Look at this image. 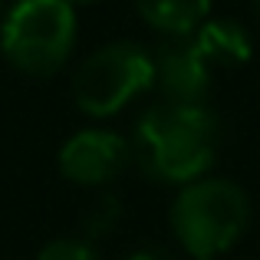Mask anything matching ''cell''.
<instances>
[{
    "label": "cell",
    "mask_w": 260,
    "mask_h": 260,
    "mask_svg": "<svg viewBox=\"0 0 260 260\" xmlns=\"http://www.w3.org/2000/svg\"><path fill=\"white\" fill-rule=\"evenodd\" d=\"M221 125L204 102H155L135 122L128 152L152 181L188 184L208 175L217 155Z\"/></svg>",
    "instance_id": "obj_1"
},
{
    "label": "cell",
    "mask_w": 260,
    "mask_h": 260,
    "mask_svg": "<svg viewBox=\"0 0 260 260\" xmlns=\"http://www.w3.org/2000/svg\"><path fill=\"white\" fill-rule=\"evenodd\" d=\"M250 59V33L241 20H204L175 33L152 53L155 83L168 102H204L214 70H234Z\"/></svg>",
    "instance_id": "obj_2"
},
{
    "label": "cell",
    "mask_w": 260,
    "mask_h": 260,
    "mask_svg": "<svg viewBox=\"0 0 260 260\" xmlns=\"http://www.w3.org/2000/svg\"><path fill=\"white\" fill-rule=\"evenodd\" d=\"M168 221L191 257H221L247 231L250 198L231 178L201 175L178 188Z\"/></svg>",
    "instance_id": "obj_3"
},
{
    "label": "cell",
    "mask_w": 260,
    "mask_h": 260,
    "mask_svg": "<svg viewBox=\"0 0 260 260\" xmlns=\"http://www.w3.org/2000/svg\"><path fill=\"white\" fill-rule=\"evenodd\" d=\"M76 46V7L70 0H17L0 23V50L23 76H53Z\"/></svg>",
    "instance_id": "obj_4"
},
{
    "label": "cell",
    "mask_w": 260,
    "mask_h": 260,
    "mask_svg": "<svg viewBox=\"0 0 260 260\" xmlns=\"http://www.w3.org/2000/svg\"><path fill=\"white\" fill-rule=\"evenodd\" d=\"M155 83L152 53L132 40H115L89 53L73 73V102L92 119L122 112Z\"/></svg>",
    "instance_id": "obj_5"
},
{
    "label": "cell",
    "mask_w": 260,
    "mask_h": 260,
    "mask_svg": "<svg viewBox=\"0 0 260 260\" xmlns=\"http://www.w3.org/2000/svg\"><path fill=\"white\" fill-rule=\"evenodd\" d=\"M132 161L128 142L112 128H83L59 148V172L83 188H106Z\"/></svg>",
    "instance_id": "obj_6"
},
{
    "label": "cell",
    "mask_w": 260,
    "mask_h": 260,
    "mask_svg": "<svg viewBox=\"0 0 260 260\" xmlns=\"http://www.w3.org/2000/svg\"><path fill=\"white\" fill-rule=\"evenodd\" d=\"M135 10L161 37H175L208 20L211 0H135Z\"/></svg>",
    "instance_id": "obj_7"
},
{
    "label": "cell",
    "mask_w": 260,
    "mask_h": 260,
    "mask_svg": "<svg viewBox=\"0 0 260 260\" xmlns=\"http://www.w3.org/2000/svg\"><path fill=\"white\" fill-rule=\"evenodd\" d=\"M122 221V201L115 194H99L83 214V234L86 241H99V237H109Z\"/></svg>",
    "instance_id": "obj_8"
},
{
    "label": "cell",
    "mask_w": 260,
    "mask_h": 260,
    "mask_svg": "<svg viewBox=\"0 0 260 260\" xmlns=\"http://www.w3.org/2000/svg\"><path fill=\"white\" fill-rule=\"evenodd\" d=\"M37 260H99L86 237H56L37 254Z\"/></svg>",
    "instance_id": "obj_9"
},
{
    "label": "cell",
    "mask_w": 260,
    "mask_h": 260,
    "mask_svg": "<svg viewBox=\"0 0 260 260\" xmlns=\"http://www.w3.org/2000/svg\"><path fill=\"white\" fill-rule=\"evenodd\" d=\"M125 260H175V257H172V250L158 247V244H142V247H135Z\"/></svg>",
    "instance_id": "obj_10"
},
{
    "label": "cell",
    "mask_w": 260,
    "mask_h": 260,
    "mask_svg": "<svg viewBox=\"0 0 260 260\" xmlns=\"http://www.w3.org/2000/svg\"><path fill=\"white\" fill-rule=\"evenodd\" d=\"M73 7H79V4H95V0H70Z\"/></svg>",
    "instance_id": "obj_11"
},
{
    "label": "cell",
    "mask_w": 260,
    "mask_h": 260,
    "mask_svg": "<svg viewBox=\"0 0 260 260\" xmlns=\"http://www.w3.org/2000/svg\"><path fill=\"white\" fill-rule=\"evenodd\" d=\"M254 10H257V17H260V0H254Z\"/></svg>",
    "instance_id": "obj_12"
},
{
    "label": "cell",
    "mask_w": 260,
    "mask_h": 260,
    "mask_svg": "<svg viewBox=\"0 0 260 260\" xmlns=\"http://www.w3.org/2000/svg\"><path fill=\"white\" fill-rule=\"evenodd\" d=\"M194 260H217V257H194Z\"/></svg>",
    "instance_id": "obj_13"
}]
</instances>
